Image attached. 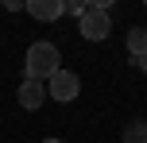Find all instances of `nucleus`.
Here are the masks:
<instances>
[{
    "instance_id": "f257e3e1",
    "label": "nucleus",
    "mask_w": 147,
    "mask_h": 143,
    "mask_svg": "<svg viewBox=\"0 0 147 143\" xmlns=\"http://www.w3.org/2000/svg\"><path fill=\"white\" fill-rule=\"evenodd\" d=\"M58 62H62V54H58V46H54V43H31V46H27V62H23V70H27L31 81H43V85H47V77L62 70Z\"/></svg>"
},
{
    "instance_id": "9d476101",
    "label": "nucleus",
    "mask_w": 147,
    "mask_h": 143,
    "mask_svg": "<svg viewBox=\"0 0 147 143\" xmlns=\"http://www.w3.org/2000/svg\"><path fill=\"white\" fill-rule=\"evenodd\" d=\"M47 143H58V139H47Z\"/></svg>"
},
{
    "instance_id": "6e6552de",
    "label": "nucleus",
    "mask_w": 147,
    "mask_h": 143,
    "mask_svg": "<svg viewBox=\"0 0 147 143\" xmlns=\"http://www.w3.org/2000/svg\"><path fill=\"white\" fill-rule=\"evenodd\" d=\"M85 8H89V4H81V0H66V4H62V12H70V15H81Z\"/></svg>"
},
{
    "instance_id": "7ed1b4c3",
    "label": "nucleus",
    "mask_w": 147,
    "mask_h": 143,
    "mask_svg": "<svg viewBox=\"0 0 147 143\" xmlns=\"http://www.w3.org/2000/svg\"><path fill=\"white\" fill-rule=\"evenodd\" d=\"M78 93H81V77L74 74V70H58V74L47 77V97L58 101V105H70Z\"/></svg>"
},
{
    "instance_id": "39448f33",
    "label": "nucleus",
    "mask_w": 147,
    "mask_h": 143,
    "mask_svg": "<svg viewBox=\"0 0 147 143\" xmlns=\"http://www.w3.org/2000/svg\"><path fill=\"white\" fill-rule=\"evenodd\" d=\"M23 12H31V19H39V23H51L62 15V0H27Z\"/></svg>"
},
{
    "instance_id": "f03ea898",
    "label": "nucleus",
    "mask_w": 147,
    "mask_h": 143,
    "mask_svg": "<svg viewBox=\"0 0 147 143\" xmlns=\"http://www.w3.org/2000/svg\"><path fill=\"white\" fill-rule=\"evenodd\" d=\"M78 31L89 39V43H101V39H109V31H112L109 8H101V4H89L85 12L78 15Z\"/></svg>"
},
{
    "instance_id": "423d86ee",
    "label": "nucleus",
    "mask_w": 147,
    "mask_h": 143,
    "mask_svg": "<svg viewBox=\"0 0 147 143\" xmlns=\"http://www.w3.org/2000/svg\"><path fill=\"white\" fill-rule=\"evenodd\" d=\"M128 50H132V58H136V62L147 54V31H143V27H136L132 35H128Z\"/></svg>"
},
{
    "instance_id": "0eeeda50",
    "label": "nucleus",
    "mask_w": 147,
    "mask_h": 143,
    "mask_svg": "<svg viewBox=\"0 0 147 143\" xmlns=\"http://www.w3.org/2000/svg\"><path fill=\"white\" fill-rule=\"evenodd\" d=\"M128 143H147V124H136V128H128Z\"/></svg>"
},
{
    "instance_id": "20e7f679",
    "label": "nucleus",
    "mask_w": 147,
    "mask_h": 143,
    "mask_svg": "<svg viewBox=\"0 0 147 143\" xmlns=\"http://www.w3.org/2000/svg\"><path fill=\"white\" fill-rule=\"evenodd\" d=\"M16 101H20V108L35 112V108H43V101H47V85H43V81H31V77H23L20 93H16Z\"/></svg>"
},
{
    "instance_id": "1a4fd4ad",
    "label": "nucleus",
    "mask_w": 147,
    "mask_h": 143,
    "mask_svg": "<svg viewBox=\"0 0 147 143\" xmlns=\"http://www.w3.org/2000/svg\"><path fill=\"white\" fill-rule=\"evenodd\" d=\"M136 66H140V70H143V74H147V54H143V58H140V62H136Z\"/></svg>"
}]
</instances>
